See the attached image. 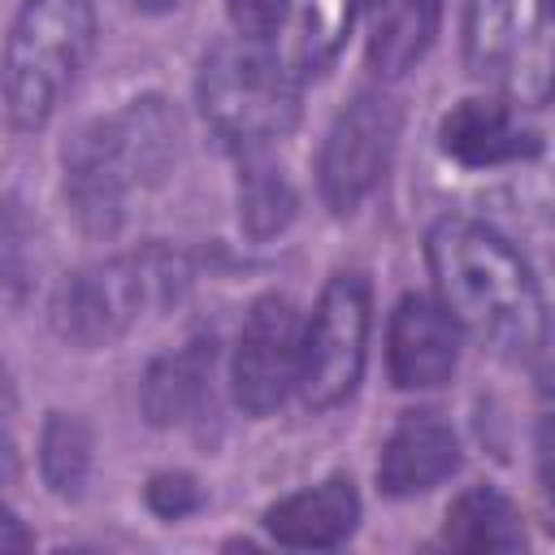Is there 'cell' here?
<instances>
[{"mask_svg":"<svg viewBox=\"0 0 555 555\" xmlns=\"http://www.w3.org/2000/svg\"><path fill=\"white\" fill-rule=\"evenodd\" d=\"M425 260L438 304L460 330L507 360H538L546 347V304L529 260L486 221L442 217L429 225Z\"/></svg>","mask_w":555,"mask_h":555,"instance_id":"1","label":"cell"},{"mask_svg":"<svg viewBox=\"0 0 555 555\" xmlns=\"http://www.w3.org/2000/svg\"><path fill=\"white\" fill-rule=\"evenodd\" d=\"M178 160V113L160 95L126 100L65 147V195L91 234H113L126 199L165 182Z\"/></svg>","mask_w":555,"mask_h":555,"instance_id":"2","label":"cell"},{"mask_svg":"<svg viewBox=\"0 0 555 555\" xmlns=\"http://www.w3.org/2000/svg\"><path fill=\"white\" fill-rule=\"evenodd\" d=\"M195 282V264L173 243H143L108 256L61 282L52 299V325L74 347H108L139 321L173 308Z\"/></svg>","mask_w":555,"mask_h":555,"instance_id":"3","label":"cell"},{"mask_svg":"<svg viewBox=\"0 0 555 555\" xmlns=\"http://www.w3.org/2000/svg\"><path fill=\"white\" fill-rule=\"evenodd\" d=\"M199 113L234 152H264L299 117V82L260 35L212 43L199 65Z\"/></svg>","mask_w":555,"mask_h":555,"instance_id":"4","label":"cell"},{"mask_svg":"<svg viewBox=\"0 0 555 555\" xmlns=\"http://www.w3.org/2000/svg\"><path fill=\"white\" fill-rule=\"evenodd\" d=\"M95 48L91 0H26L4 43V104L17 130H39L61 108Z\"/></svg>","mask_w":555,"mask_h":555,"instance_id":"5","label":"cell"},{"mask_svg":"<svg viewBox=\"0 0 555 555\" xmlns=\"http://www.w3.org/2000/svg\"><path fill=\"white\" fill-rule=\"evenodd\" d=\"M464 61L503 100L542 108L551 100V0H468Z\"/></svg>","mask_w":555,"mask_h":555,"instance_id":"6","label":"cell"},{"mask_svg":"<svg viewBox=\"0 0 555 555\" xmlns=\"http://www.w3.org/2000/svg\"><path fill=\"white\" fill-rule=\"evenodd\" d=\"M369 351V286L360 273H334L312 317L299 325L295 390L308 408H338L351 399Z\"/></svg>","mask_w":555,"mask_h":555,"instance_id":"7","label":"cell"},{"mask_svg":"<svg viewBox=\"0 0 555 555\" xmlns=\"http://www.w3.org/2000/svg\"><path fill=\"white\" fill-rule=\"evenodd\" d=\"M399 139V108L382 91H360L330 126L321 156H317V182L330 212L360 208L373 186L382 182Z\"/></svg>","mask_w":555,"mask_h":555,"instance_id":"8","label":"cell"},{"mask_svg":"<svg viewBox=\"0 0 555 555\" xmlns=\"http://www.w3.org/2000/svg\"><path fill=\"white\" fill-rule=\"evenodd\" d=\"M295 360H299V317L286 295H260L238 330L230 386L243 412L269 416L295 390Z\"/></svg>","mask_w":555,"mask_h":555,"instance_id":"9","label":"cell"},{"mask_svg":"<svg viewBox=\"0 0 555 555\" xmlns=\"http://www.w3.org/2000/svg\"><path fill=\"white\" fill-rule=\"evenodd\" d=\"M460 325L429 295H403L386 325V369L399 390H434L455 373Z\"/></svg>","mask_w":555,"mask_h":555,"instance_id":"10","label":"cell"},{"mask_svg":"<svg viewBox=\"0 0 555 555\" xmlns=\"http://www.w3.org/2000/svg\"><path fill=\"white\" fill-rule=\"evenodd\" d=\"M442 152L468 169H490V165H512V160H529L542 152L538 130H529L520 121V104L494 95H477V100H460L442 126H438Z\"/></svg>","mask_w":555,"mask_h":555,"instance_id":"11","label":"cell"},{"mask_svg":"<svg viewBox=\"0 0 555 555\" xmlns=\"http://www.w3.org/2000/svg\"><path fill=\"white\" fill-rule=\"evenodd\" d=\"M460 468V438L438 412H403L390 429L382 460H377V486L390 499H412L434 490Z\"/></svg>","mask_w":555,"mask_h":555,"instance_id":"12","label":"cell"},{"mask_svg":"<svg viewBox=\"0 0 555 555\" xmlns=\"http://www.w3.org/2000/svg\"><path fill=\"white\" fill-rule=\"evenodd\" d=\"M356 9L360 0H278L269 43L295 82L317 78L338 61L356 26Z\"/></svg>","mask_w":555,"mask_h":555,"instance_id":"13","label":"cell"},{"mask_svg":"<svg viewBox=\"0 0 555 555\" xmlns=\"http://www.w3.org/2000/svg\"><path fill=\"white\" fill-rule=\"evenodd\" d=\"M356 520H360V494L351 477H325L321 486L286 494L264 512V529L273 533V542L299 551H330L347 542Z\"/></svg>","mask_w":555,"mask_h":555,"instance_id":"14","label":"cell"},{"mask_svg":"<svg viewBox=\"0 0 555 555\" xmlns=\"http://www.w3.org/2000/svg\"><path fill=\"white\" fill-rule=\"evenodd\" d=\"M442 0H369V65L382 78L408 74L434 43Z\"/></svg>","mask_w":555,"mask_h":555,"instance_id":"15","label":"cell"},{"mask_svg":"<svg viewBox=\"0 0 555 555\" xmlns=\"http://www.w3.org/2000/svg\"><path fill=\"white\" fill-rule=\"evenodd\" d=\"M208 373H212V343H204V338H195L169 356H156L143 373V386H139L143 416L152 425L186 421L208 390Z\"/></svg>","mask_w":555,"mask_h":555,"instance_id":"16","label":"cell"},{"mask_svg":"<svg viewBox=\"0 0 555 555\" xmlns=\"http://www.w3.org/2000/svg\"><path fill=\"white\" fill-rule=\"evenodd\" d=\"M442 542L455 551H516L525 546V525L507 494L494 486H473L447 507Z\"/></svg>","mask_w":555,"mask_h":555,"instance_id":"17","label":"cell"},{"mask_svg":"<svg viewBox=\"0 0 555 555\" xmlns=\"http://www.w3.org/2000/svg\"><path fill=\"white\" fill-rule=\"evenodd\" d=\"M295 217V191L286 182V173L264 160L260 152L243 156V173H238V225L247 238L264 243L273 234H282Z\"/></svg>","mask_w":555,"mask_h":555,"instance_id":"18","label":"cell"},{"mask_svg":"<svg viewBox=\"0 0 555 555\" xmlns=\"http://www.w3.org/2000/svg\"><path fill=\"white\" fill-rule=\"evenodd\" d=\"M39 468L43 481L61 494L74 499L91 473V429L74 412H52L39 438Z\"/></svg>","mask_w":555,"mask_h":555,"instance_id":"19","label":"cell"},{"mask_svg":"<svg viewBox=\"0 0 555 555\" xmlns=\"http://www.w3.org/2000/svg\"><path fill=\"white\" fill-rule=\"evenodd\" d=\"M39 230L30 221V212L22 208V199H4L0 204V291L9 299H22L35 291L39 282Z\"/></svg>","mask_w":555,"mask_h":555,"instance_id":"20","label":"cell"},{"mask_svg":"<svg viewBox=\"0 0 555 555\" xmlns=\"http://www.w3.org/2000/svg\"><path fill=\"white\" fill-rule=\"evenodd\" d=\"M199 503H204V494H199L195 477H186V473H160V477L147 481V507L165 520H182Z\"/></svg>","mask_w":555,"mask_h":555,"instance_id":"21","label":"cell"},{"mask_svg":"<svg viewBox=\"0 0 555 555\" xmlns=\"http://www.w3.org/2000/svg\"><path fill=\"white\" fill-rule=\"evenodd\" d=\"M238 35H269L273 30V17H278V0H225Z\"/></svg>","mask_w":555,"mask_h":555,"instance_id":"22","label":"cell"},{"mask_svg":"<svg viewBox=\"0 0 555 555\" xmlns=\"http://www.w3.org/2000/svg\"><path fill=\"white\" fill-rule=\"evenodd\" d=\"M35 538H30V529L17 520V512L9 507V503H0V551H26Z\"/></svg>","mask_w":555,"mask_h":555,"instance_id":"23","label":"cell"},{"mask_svg":"<svg viewBox=\"0 0 555 555\" xmlns=\"http://www.w3.org/2000/svg\"><path fill=\"white\" fill-rule=\"evenodd\" d=\"M139 9H147V13H165V9H173L178 0H134Z\"/></svg>","mask_w":555,"mask_h":555,"instance_id":"24","label":"cell"},{"mask_svg":"<svg viewBox=\"0 0 555 555\" xmlns=\"http://www.w3.org/2000/svg\"><path fill=\"white\" fill-rule=\"evenodd\" d=\"M13 473V460H9V447L0 442V477H9Z\"/></svg>","mask_w":555,"mask_h":555,"instance_id":"25","label":"cell"}]
</instances>
